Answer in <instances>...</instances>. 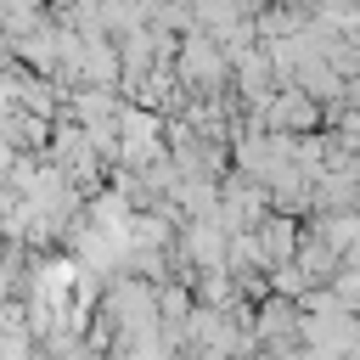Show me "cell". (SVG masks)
Here are the masks:
<instances>
[{"label": "cell", "instance_id": "6da1fadb", "mask_svg": "<svg viewBox=\"0 0 360 360\" xmlns=\"http://www.w3.org/2000/svg\"><path fill=\"white\" fill-rule=\"evenodd\" d=\"M287 248H292L287 219H270V225H264V253H287Z\"/></svg>", "mask_w": 360, "mask_h": 360}]
</instances>
